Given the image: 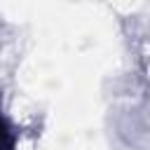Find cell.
<instances>
[{
	"instance_id": "obj_1",
	"label": "cell",
	"mask_w": 150,
	"mask_h": 150,
	"mask_svg": "<svg viewBox=\"0 0 150 150\" xmlns=\"http://www.w3.org/2000/svg\"><path fill=\"white\" fill-rule=\"evenodd\" d=\"M0 150H14V138H12L2 115H0Z\"/></svg>"
}]
</instances>
